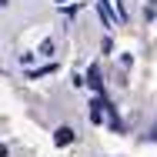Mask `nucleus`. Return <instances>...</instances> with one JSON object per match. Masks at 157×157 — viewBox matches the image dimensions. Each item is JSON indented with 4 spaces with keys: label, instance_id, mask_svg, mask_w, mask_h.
<instances>
[{
    "label": "nucleus",
    "instance_id": "1",
    "mask_svg": "<svg viewBox=\"0 0 157 157\" xmlns=\"http://www.w3.org/2000/svg\"><path fill=\"white\" fill-rule=\"evenodd\" d=\"M97 10H100V20H104V27H114V13H110V0H97Z\"/></svg>",
    "mask_w": 157,
    "mask_h": 157
},
{
    "label": "nucleus",
    "instance_id": "2",
    "mask_svg": "<svg viewBox=\"0 0 157 157\" xmlns=\"http://www.w3.org/2000/svg\"><path fill=\"white\" fill-rule=\"evenodd\" d=\"M74 137H77V134H74L70 127H57V134H54V140H57L60 147H67V144H74Z\"/></svg>",
    "mask_w": 157,
    "mask_h": 157
},
{
    "label": "nucleus",
    "instance_id": "3",
    "mask_svg": "<svg viewBox=\"0 0 157 157\" xmlns=\"http://www.w3.org/2000/svg\"><path fill=\"white\" fill-rule=\"evenodd\" d=\"M54 70H57V63L50 60V63H47V67H37V70H30L27 77H30V80H37V77H44V74H54Z\"/></svg>",
    "mask_w": 157,
    "mask_h": 157
},
{
    "label": "nucleus",
    "instance_id": "4",
    "mask_svg": "<svg viewBox=\"0 0 157 157\" xmlns=\"http://www.w3.org/2000/svg\"><path fill=\"white\" fill-rule=\"evenodd\" d=\"M100 107H104V100H94V104H90V121H94V124H100V121H104Z\"/></svg>",
    "mask_w": 157,
    "mask_h": 157
},
{
    "label": "nucleus",
    "instance_id": "5",
    "mask_svg": "<svg viewBox=\"0 0 157 157\" xmlns=\"http://www.w3.org/2000/svg\"><path fill=\"white\" fill-rule=\"evenodd\" d=\"M40 54H47V57H50V54H54V40H44V44H40Z\"/></svg>",
    "mask_w": 157,
    "mask_h": 157
},
{
    "label": "nucleus",
    "instance_id": "6",
    "mask_svg": "<svg viewBox=\"0 0 157 157\" xmlns=\"http://www.w3.org/2000/svg\"><path fill=\"white\" fill-rule=\"evenodd\" d=\"M0 157H7V147H3V144H0Z\"/></svg>",
    "mask_w": 157,
    "mask_h": 157
},
{
    "label": "nucleus",
    "instance_id": "7",
    "mask_svg": "<svg viewBox=\"0 0 157 157\" xmlns=\"http://www.w3.org/2000/svg\"><path fill=\"white\" fill-rule=\"evenodd\" d=\"M57 3H63V0H57Z\"/></svg>",
    "mask_w": 157,
    "mask_h": 157
}]
</instances>
